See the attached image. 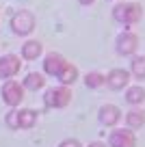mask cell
Masks as SVG:
<instances>
[{
    "label": "cell",
    "instance_id": "9",
    "mask_svg": "<svg viewBox=\"0 0 145 147\" xmlns=\"http://www.w3.org/2000/svg\"><path fill=\"white\" fill-rule=\"evenodd\" d=\"M98 117H100V123L102 125H108V128H115L121 119V110L119 106L115 104H104L100 110H98Z\"/></svg>",
    "mask_w": 145,
    "mask_h": 147
},
{
    "label": "cell",
    "instance_id": "2",
    "mask_svg": "<svg viewBox=\"0 0 145 147\" xmlns=\"http://www.w3.org/2000/svg\"><path fill=\"white\" fill-rule=\"evenodd\" d=\"M11 30L18 37H26L35 30V15L28 9H20L11 15Z\"/></svg>",
    "mask_w": 145,
    "mask_h": 147
},
{
    "label": "cell",
    "instance_id": "14",
    "mask_svg": "<svg viewBox=\"0 0 145 147\" xmlns=\"http://www.w3.org/2000/svg\"><path fill=\"white\" fill-rule=\"evenodd\" d=\"M126 125L128 130H136L145 125V113L141 108H132L130 113H126Z\"/></svg>",
    "mask_w": 145,
    "mask_h": 147
},
{
    "label": "cell",
    "instance_id": "19",
    "mask_svg": "<svg viewBox=\"0 0 145 147\" xmlns=\"http://www.w3.org/2000/svg\"><path fill=\"white\" fill-rule=\"evenodd\" d=\"M5 123H7V128H9V130H20V121H18V110H15V108H11L9 113L5 115Z\"/></svg>",
    "mask_w": 145,
    "mask_h": 147
},
{
    "label": "cell",
    "instance_id": "12",
    "mask_svg": "<svg viewBox=\"0 0 145 147\" xmlns=\"http://www.w3.org/2000/svg\"><path fill=\"white\" fill-rule=\"evenodd\" d=\"M41 54H43V46L37 39H28L22 46V59H26V61H37Z\"/></svg>",
    "mask_w": 145,
    "mask_h": 147
},
{
    "label": "cell",
    "instance_id": "18",
    "mask_svg": "<svg viewBox=\"0 0 145 147\" xmlns=\"http://www.w3.org/2000/svg\"><path fill=\"white\" fill-rule=\"evenodd\" d=\"M85 84L89 89H100L102 84H104V74H100V71H89L85 76Z\"/></svg>",
    "mask_w": 145,
    "mask_h": 147
},
{
    "label": "cell",
    "instance_id": "11",
    "mask_svg": "<svg viewBox=\"0 0 145 147\" xmlns=\"http://www.w3.org/2000/svg\"><path fill=\"white\" fill-rule=\"evenodd\" d=\"M22 87H24V91H39V89H43L45 87V74L28 71L22 80Z\"/></svg>",
    "mask_w": 145,
    "mask_h": 147
},
{
    "label": "cell",
    "instance_id": "8",
    "mask_svg": "<svg viewBox=\"0 0 145 147\" xmlns=\"http://www.w3.org/2000/svg\"><path fill=\"white\" fill-rule=\"evenodd\" d=\"M134 143L136 138L128 128H115L108 134V147H134Z\"/></svg>",
    "mask_w": 145,
    "mask_h": 147
},
{
    "label": "cell",
    "instance_id": "7",
    "mask_svg": "<svg viewBox=\"0 0 145 147\" xmlns=\"http://www.w3.org/2000/svg\"><path fill=\"white\" fill-rule=\"evenodd\" d=\"M20 67H22L20 56H15V54L0 56V80H11L20 71Z\"/></svg>",
    "mask_w": 145,
    "mask_h": 147
},
{
    "label": "cell",
    "instance_id": "16",
    "mask_svg": "<svg viewBox=\"0 0 145 147\" xmlns=\"http://www.w3.org/2000/svg\"><path fill=\"white\" fill-rule=\"evenodd\" d=\"M18 121H20L22 130H28L37 123V113L33 108H22V110H18Z\"/></svg>",
    "mask_w": 145,
    "mask_h": 147
},
{
    "label": "cell",
    "instance_id": "10",
    "mask_svg": "<svg viewBox=\"0 0 145 147\" xmlns=\"http://www.w3.org/2000/svg\"><path fill=\"white\" fill-rule=\"evenodd\" d=\"M65 63H67V61L63 59V54L50 52V54H45V59H43V74H48V76H59Z\"/></svg>",
    "mask_w": 145,
    "mask_h": 147
},
{
    "label": "cell",
    "instance_id": "17",
    "mask_svg": "<svg viewBox=\"0 0 145 147\" xmlns=\"http://www.w3.org/2000/svg\"><path fill=\"white\" fill-rule=\"evenodd\" d=\"M130 76H134L136 80L145 78V56H134L130 65Z\"/></svg>",
    "mask_w": 145,
    "mask_h": 147
},
{
    "label": "cell",
    "instance_id": "5",
    "mask_svg": "<svg viewBox=\"0 0 145 147\" xmlns=\"http://www.w3.org/2000/svg\"><path fill=\"white\" fill-rule=\"evenodd\" d=\"M115 48H117L119 56H134L136 48H139V37L132 30H123V32H119L117 39H115Z\"/></svg>",
    "mask_w": 145,
    "mask_h": 147
},
{
    "label": "cell",
    "instance_id": "22",
    "mask_svg": "<svg viewBox=\"0 0 145 147\" xmlns=\"http://www.w3.org/2000/svg\"><path fill=\"white\" fill-rule=\"evenodd\" d=\"M78 2H80V5H82V7H89V5H93L95 0H78Z\"/></svg>",
    "mask_w": 145,
    "mask_h": 147
},
{
    "label": "cell",
    "instance_id": "3",
    "mask_svg": "<svg viewBox=\"0 0 145 147\" xmlns=\"http://www.w3.org/2000/svg\"><path fill=\"white\" fill-rule=\"evenodd\" d=\"M69 100H72V89L63 87V84L45 89V93H43V104L48 108H65L69 104Z\"/></svg>",
    "mask_w": 145,
    "mask_h": 147
},
{
    "label": "cell",
    "instance_id": "20",
    "mask_svg": "<svg viewBox=\"0 0 145 147\" xmlns=\"http://www.w3.org/2000/svg\"><path fill=\"white\" fill-rule=\"evenodd\" d=\"M59 147H82L78 138H65V141L59 143Z\"/></svg>",
    "mask_w": 145,
    "mask_h": 147
},
{
    "label": "cell",
    "instance_id": "1",
    "mask_svg": "<svg viewBox=\"0 0 145 147\" xmlns=\"http://www.w3.org/2000/svg\"><path fill=\"white\" fill-rule=\"evenodd\" d=\"M143 15V7L139 2H119L113 7V18L115 22L123 24V26H132L136 24Z\"/></svg>",
    "mask_w": 145,
    "mask_h": 147
},
{
    "label": "cell",
    "instance_id": "15",
    "mask_svg": "<svg viewBox=\"0 0 145 147\" xmlns=\"http://www.w3.org/2000/svg\"><path fill=\"white\" fill-rule=\"evenodd\" d=\"M126 102L132 106H139L145 102V89L139 87V84H132V87L126 89Z\"/></svg>",
    "mask_w": 145,
    "mask_h": 147
},
{
    "label": "cell",
    "instance_id": "21",
    "mask_svg": "<svg viewBox=\"0 0 145 147\" xmlns=\"http://www.w3.org/2000/svg\"><path fill=\"white\" fill-rule=\"evenodd\" d=\"M87 147H106V145H104L102 141H93V143H89Z\"/></svg>",
    "mask_w": 145,
    "mask_h": 147
},
{
    "label": "cell",
    "instance_id": "6",
    "mask_svg": "<svg viewBox=\"0 0 145 147\" xmlns=\"http://www.w3.org/2000/svg\"><path fill=\"white\" fill-rule=\"evenodd\" d=\"M128 82H130V71H126V69H110L108 76H104V84L110 89V91H121V89L128 87Z\"/></svg>",
    "mask_w": 145,
    "mask_h": 147
},
{
    "label": "cell",
    "instance_id": "13",
    "mask_svg": "<svg viewBox=\"0 0 145 147\" xmlns=\"http://www.w3.org/2000/svg\"><path fill=\"white\" fill-rule=\"evenodd\" d=\"M56 78L61 80V84H63V87H72V84L78 80V67H76L74 63H65L63 69H61V74L56 76Z\"/></svg>",
    "mask_w": 145,
    "mask_h": 147
},
{
    "label": "cell",
    "instance_id": "4",
    "mask_svg": "<svg viewBox=\"0 0 145 147\" xmlns=\"http://www.w3.org/2000/svg\"><path fill=\"white\" fill-rule=\"evenodd\" d=\"M0 95H2V100H5L7 106H11V108H18L20 104H22L24 100V87L18 82V80H5V84H2V89H0Z\"/></svg>",
    "mask_w": 145,
    "mask_h": 147
}]
</instances>
